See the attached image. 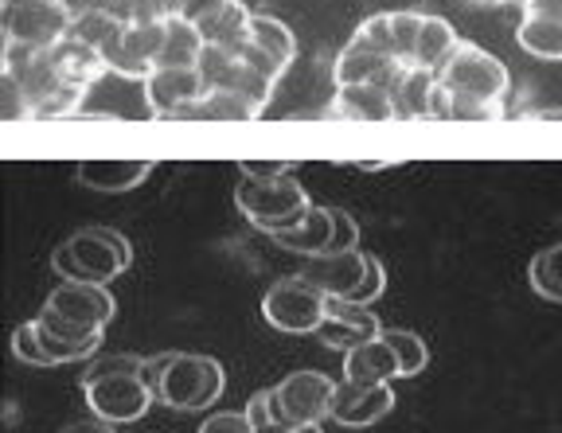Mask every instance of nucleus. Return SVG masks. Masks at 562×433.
I'll use <instances>...</instances> for the list:
<instances>
[{
    "instance_id": "obj_1",
    "label": "nucleus",
    "mask_w": 562,
    "mask_h": 433,
    "mask_svg": "<svg viewBox=\"0 0 562 433\" xmlns=\"http://www.w3.org/2000/svg\"><path fill=\"white\" fill-rule=\"evenodd\" d=\"M438 87L446 90L449 102V122H501L504 102H508L512 75L492 52L476 44L457 47L449 62L438 71Z\"/></svg>"
},
{
    "instance_id": "obj_22",
    "label": "nucleus",
    "mask_w": 562,
    "mask_h": 433,
    "mask_svg": "<svg viewBox=\"0 0 562 433\" xmlns=\"http://www.w3.org/2000/svg\"><path fill=\"white\" fill-rule=\"evenodd\" d=\"M434 94H438V75L406 67L398 82L391 87L398 122H434Z\"/></svg>"
},
{
    "instance_id": "obj_49",
    "label": "nucleus",
    "mask_w": 562,
    "mask_h": 433,
    "mask_svg": "<svg viewBox=\"0 0 562 433\" xmlns=\"http://www.w3.org/2000/svg\"><path fill=\"white\" fill-rule=\"evenodd\" d=\"M4 4H24V0H0V9H4Z\"/></svg>"
},
{
    "instance_id": "obj_39",
    "label": "nucleus",
    "mask_w": 562,
    "mask_h": 433,
    "mask_svg": "<svg viewBox=\"0 0 562 433\" xmlns=\"http://www.w3.org/2000/svg\"><path fill=\"white\" fill-rule=\"evenodd\" d=\"M200 433H258L246 410H220L200 425Z\"/></svg>"
},
{
    "instance_id": "obj_16",
    "label": "nucleus",
    "mask_w": 562,
    "mask_h": 433,
    "mask_svg": "<svg viewBox=\"0 0 562 433\" xmlns=\"http://www.w3.org/2000/svg\"><path fill=\"white\" fill-rule=\"evenodd\" d=\"M403 71H406L403 62L386 59L383 52L360 44V39H348V47L336 55L333 79H336V87H383V90H391Z\"/></svg>"
},
{
    "instance_id": "obj_43",
    "label": "nucleus",
    "mask_w": 562,
    "mask_h": 433,
    "mask_svg": "<svg viewBox=\"0 0 562 433\" xmlns=\"http://www.w3.org/2000/svg\"><path fill=\"white\" fill-rule=\"evenodd\" d=\"M63 433H114V425H110V422H102V418H94V414H90V418H82V422H70Z\"/></svg>"
},
{
    "instance_id": "obj_13",
    "label": "nucleus",
    "mask_w": 562,
    "mask_h": 433,
    "mask_svg": "<svg viewBox=\"0 0 562 433\" xmlns=\"http://www.w3.org/2000/svg\"><path fill=\"white\" fill-rule=\"evenodd\" d=\"M395 407V390L391 383H351V379H336V395H333V422L344 430H368V425L383 422Z\"/></svg>"
},
{
    "instance_id": "obj_15",
    "label": "nucleus",
    "mask_w": 562,
    "mask_h": 433,
    "mask_svg": "<svg viewBox=\"0 0 562 433\" xmlns=\"http://www.w3.org/2000/svg\"><path fill=\"white\" fill-rule=\"evenodd\" d=\"M44 305L52 312H59V317L75 320V324L94 328V332H105V324L117 312V301L110 297V289L90 282H59Z\"/></svg>"
},
{
    "instance_id": "obj_8",
    "label": "nucleus",
    "mask_w": 562,
    "mask_h": 433,
    "mask_svg": "<svg viewBox=\"0 0 562 433\" xmlns=\"http://www.w3.org/2000/svg\"><path fill=\"white\" fill-rule=\"evenodd\" d=\"M333 395L336 379L325 372H293L270 387V410L273 422L281 425H321L333 418Z\"/></svg>"
},
{
    "instance_id": "obj_17",
    "label": "nucleus",
    "mask_w": 562,
    "mask_h": 433,
    "mask_svg": "<svg viewBox=\"0 0 562 433\" xmlns=\"http://www.w3.org/2000/svg\"><path fill=\"white\" fill-rule=\"evenodd\" d=\"M203 94H207V82L200 67H157L145 79V102L157 117H172L176 110L192 106Z\"/></svg>"
},
{
    "instance_id": "obj_34",
    "label": "nucleus",
    "mask_w": 562,
    "mask_h": 433,
    "mask_svg": "<svg viewBox=\"0 0 562 433\" xmlns=\"http://www.w3.org/2000/svg\"><path fill=\"white\" fill-rule=\"evenodd\" d=\"M105 12L122 24H149V20L180 16V0H105Z\"/></svg>"
},
{
    "instance_id": "obj_18",
    "label": "nucleus",
    "mask_w": 562,
    "mask_h": 433,
    "mask_svg": "<svg viewBox=\"0 0 562 433\" xmlns=\"http://www.w3.org/2000/svg\"><path fill=\"white\" fill-rule=\"evenodd\" d=\"M316 337L325 340L333 352L348 355L351 347L368 344V340L383 337V324L371 312V305H356V301H328V317L325 324L316 328Z\"/></svg>"
},
{
    "instance_id": "obj_21",
    "label": "nucleus",
    "mask_w": 562,
    "mask_h": 433,
    "mask_svg": "<svg viewBox=\"0 0 562 433\" xmlns=\"http://www.w3.org/2000/svg\"><path fill=\"white\" fill-rule=\"evenodd\" d=\"M344 379L368 383V387H375V383L403 379V367H398L395 347L386 344L383 337L368 340V344H360V347H351V352L344 355Z\"/></svg>"
},
{
    "instance_id": "obj_41",
    "label": "nucleus",
    "mask_w": 562,
    "mask_h": 433,
    "mask_svg": "<svg viewBox=\"0 0 562 433\" xmlns=\"http://www.w3.org/2000/svg\"><path fill=\"white\" fill-rule=\"evenodd\" d=\"M235 0H180V16L188 20V24L203 27L207 20H215L220 12H227Z\"/></svg>"
},
{
    "instance_id": "obj_26",
    "label": "nucleus",
    "mask_w": 562,
    "mask_h": 433,
    "mask_svg": "<svg viewBox=\"0 0 562 433\" xmlns=\"http://www.w3.org/2000/svg\"><path fill=\"white\" fill-rule=\"evenodd\" d=\"M250 44H255L258 52L270 55L281 71H290L293 59H297V36H293L290 24L278 20V16H262V12H255V16H250Z\"/></svg>"
},
{
    "instance_id": "obj_24",
    "label": "nucleus",
    "mask_w": 562,
    "mask_h": 433,
    "mask_svg": "<svg viewBox=\"0 0 562 433\" xmlns=\"http://www.w3.org/2000/svg\"><path fill=\"white\" fill-rule=\"evenodd\" d=\"M281 250H290V254L297 258H316V254H325L328 242H333V207H321L313 204V212L305 215V223L293 230H285V235H278Z\"/></svg>"
},
{
    "instance_id": "obj_40",
    "label": "nucleus",
    "mask_w": 562,
    "mask_h": 433,
    "mask_svg": "<svg viewBox=\"0 0 562 433\" xmlns=\"http://www.w3.org/2000/svg\"><path fill=\"white\" fill-rule=\"evenodd\" d=\"M383 289H386V270H383V262H379V258H371L368 277L360 282V289L351 293V301H356V305H375L379 297H383Z\"/></svg>"
},
{
    "instance_id": "obj_2",
    "label": "nucleus",
    "mask_w": 562,
    "mask_h": 433,
    "mask_svg": "<svg viewBox=\"0 0 562 433\" xmlns=\"http://www.w3.org/2000/svg\"><path fill=\"white\" fill-rule=\"evenodd\" d=\"M140 367H145V355H102L90 363L82 375V395H87L90 414L110 425L137 422L149 414L157 398L140 379Z\"/></svg>"
},
{
    "instance_id": "obj_30",
    "label": "nucleus",
    "mask_w": 562,
    "mask_h": 433,
    "mask_svg": "<svg viewBox=\"0 0 562 433\" xmlns=\"http://www.w3.org/2000/svg\"><path fill=\"white\" fill-rule=\"evenodd\" d=\"M527 282L531 289L543 297V301H554L562 305V242L559 247H543L531 265H527Z\"/></svg>"
},
{
    "instance_id": "obj_38",
    "label": "nucleus",
    "mask_w": 562,
    "mask_h": 433,
    "mask_svg": "<svg viewBox=\"0 0 562 433\" xmlns=\"http://www.w3.org/2000/svg\"><path fill=\"white\" fill-rule=\"evenodd\" d=\"M12 355L27 367H47V355L40 347V337H35V320H24V324L12 332Z\"/></svg>"
},
{
    "instance_id": "obj_9",
    "label": "nucleus",
    "mask_w": 562,
    "mask_h": 433,
    "mask_svg": "<svg viewBox=\"0 0 562 433\" xmlns=\"http://www.w3.org/2000/svg\"><path fill=\"white\" fill-rule=\"evenodd\" d=\"M70 24L59 0H24V4H4L0 9V32L4 44L27 47V52H52L55 44L70 36Z\"/></svg>"
},
{
    "instance_id": "obj_7",
    "label": "nucleus",
    "mask_w": 562,
    "mask_h": 433,
    "mask_svg": "<svg viewBox=\"0 0 562 433\" xmlns=\"http://www.w3.org/2000/svg\"><path fill=\"white\" fill-rule=\"evenodd\" d=\"M262 317L270 328L285 332V337H313L316 328L328 317V297L305 282V277H281L266 289L262 297Z\"/></svg>"
},
{
    "instance_id": "obj_31",
    "label": "nucleus",
    "mask_w": 562,
    "mask_h": 433,
    "mask_svg": "<svg viewBox=\"0 0 562 433\" xmlns=\"http://www.w3.org/2000/svg\"><path fill=\"white\" fill-rule=\"evenodd\" d=\"M273 87H278V82H270L266 75H258L250 62L238 59L235 71L227 75V82H223L220 90H231V94H238L243 102H250V106H255V114L262 117V110L270 106V98H273Z\"/></svg>"
},
{
    "instance_id": "obj_48",
    "label": "nucleus",
    "mask_w": 562,
    "mask_h": 433,
    "mask_svg": "<svg viewBox=\"0 0 562 433\" xmlns=\"http://www.w3.org/2000/svg\"><path fill=\"white\" fill-rule=\"evenodd\" d=\"M473 9H504V4H519V9H527L531 0H469Z\"/></svg>"
},
{
    "instance_id": "obj_47",
    "label": "nucleus",
    "mask_w": 562,
    "mask_h": 433,
    "mask_svg": "<svg viewBox=\"0 0 562 433\" xmlns=\"http://www.w3.org/2000/svg\"><path fill=\"white\" fill-rule=\"evenodd\" d=\"M262 433H325L321 425H281V422H273V425H266Z\"/></svg>"
},
{
    "instance_id": "obj_27",
    "label": "nucleus",
    "mask_w": 562,
    "mask_h": 433,
    "mask_svg": "<svg viewBox=\"0 0 562 433\" xmlns=\"http://www.w3.org/2000/svg\"><path fill=\"white\" fill-rule=\"evenodd\" d=\"M516 44L536 59H562V20L554 16H539V12H524L516 27Z\"/></svg>"
},
{
    "instance_id": "obj_19",
    "label": "nucleus",
    "mask_w": 562,
    "mask_h": 433,
    "mask_svg": "<svg viewBox=\"0 0 562 433\" xmlns=\"http://www.w3.org/2000/svg\"><path fill=\"white\" fill-rule=\"evenodd\" d=\"M153 169L157 164L145 157H94L75 164V180L94 192H133L149 180Z\"/></svg>"
},
{
    "instance_id": "obj_36",
    "label": "nucleus",
    "mask_w": 562,
    "mask_h": 433,
    "mask_svg": "<svg viewBox=\"0 0 562 433\" xmlns=\"http://www.w3.org/2000/svg\"><path fill=\"white\" fill-rule=\"evenodd\" d=\"M0 117L9 125H16V122H32V102H27V94H24V87H20L12 75H0Z\"/></svg>"
},
{
    "instance_id": "obj_45",
    "label": "nucleus",
    "mask_w": 562,
    "mask_h": 433,
    "mask_svg": "<svg viewBox=\"0 0 562 433\" xmlns=\"http://www.w3.org/2000/svg\"><path fill=\"white\" fill-rule=\"evenodd\" d=\"M524 12H539V16H554L562 20V0H531Z\"/></svg>"
},
{
    "instance_id": "obj_28",
    "label": "nucleus",
    "mask_w": 562,
    "mask_h": 433,
    "mask_svg": "<svg viewBox=\"0 0 562 433\" xmlns=\"http://www.w3.org/2000/svg\"><path fill=\"white\" fill-rule=\"evenodd\" d=\"M250 16H255V12L246 9L243 0H235L227 12H220V16L207 20V24L200 27L203 44H207V47H223V52L238 55L246 44H250Z\"/></svg>"
},
{
    "instance_id": "obj_37",
    "label": "nucleus",
    "mask_w": 562,
    "mask_h": 433,
    "mask_svg": "<svg viewBox=\"0 0 562 433\" xmlns=\"http://www.w3.org/2000/svg\"><path fill=\"white\" fill-rule=\"evenodd\" d=\"M348 250H360V223L344 207H333V242L325 254H348Z\"/></svg>"
},
{
    "instance_id": "obj_20",
    "label": "nucleus",
    "mask_w": 562,
    "mask_h": 433,
    "mask_svg": "<svg viewBox=\"0 0 562 433\" xmlns=\"http://www.w3.org/2000/svg\"><path fill=\"white\" fill-rule=\"evenodd\" d=\"M328 114L344 117V122H363V125L398 122L391 90H383V87H336V102Z\"/></svg>"
},
{
    "instance_id": "obj_29",
    "label": "nucleus",
    "mask_w": 562,
    "mask_h": 433,
    "mask_svg": "<svg viewBox=\"0 0 562 433\" xmlns=\"http://www.w3.org/2000/svg\"><path fill=\"white\" fill-rule=\"evenodd\" d=\"M203 32L195 24H188L184 16H172L168 20V36L165 47H160V59L157 67H200V55H203Z\"/></svg>"
},
{
    "instance_id": "obj_11",
    "label": "nucleus",
    "mask_w": 562,
    "mask_h": 433,
    "mask_svg": "<svg viewBox=\"0 0 562 433\" xmlns=\"http://www.w3.org/2000/svg\"><path fill=\"white\" fill-rule=\"evenodd\" d=\"M35 337H40V347L47 355V367H59V363H82V360H94L98 347H102V332L94 328H82L75 320L59 317L44 305V309L35 312Z\"/></svg>"
},
{
    "instance_id": "obj_23",
    "label": "nucleus",
    "mask_w": 562,
    "mask_h": 433,
    "mask_svg": "<svg viewBox=\"0 0 562 433\" xmlns=\"http://www.w3.org/2000/svg\"><path fill=\"white\" fill-rule=\"evenodd\" d=\"M52 62H55V71H59V79L79 90H90L102 75H110L102 52H94V47L79 44V39H70V36L52 47Z\"/></svg>"
},
{
    "instance_id": "obj_33",
    "label": "nucleus",
    "mask_w": 562,
    "mask_h": 433,
    "mask_svg": "<svg viewBox=\"0 0 562 433\" xmlns=\"http://www.w3.org/2000/svg\"><path fill=\"white\" fill-rule=\"evenodd\" d=\"M383 340L395 347L398 355V367H403V379H414V375L426 372V363H430V347L418 332L411 328H383Z\"/></svg>"
},
{
    "instance_id": "obj_25",
    "label": "nucleus",
    "mask_w": 562,
    "mask_h": 433,
    "mask_svg": "<svg viewBox=\"0 0 562 433\" xmlns=\"http://www.w3.org/2000/svg\"><path fill=\"white\" fill-rule=\"evenodd\" d=\"M461 47V36L453 32V24L441 16H426L422 20V36H418V52H414V62L418 71H434L438 75L441 67L449 62V55Z\"/></svg>"
},
{
    "instance_id": "obj_46",
    "label": "nucleus",
    "mask_w": 562,
    "mask_h": 433,
    "mask_svg": "<svg viewBox=\"0 0 562 433\" xmlns=\"http://www.w3.org/2000/svg\"><path fill=\"white\" fill-rule=\"evenodd\" d=\"M527 122H562V106H547V110H524Z\"/></svg>"
},
{
    "instance_id": "obj_35",
    "label": "nucleus",
    "mask_w": 562,
    "mask_h": 433,
    "mask_svg": "<svg viewBox=\"0 0 562 433\" xmlns=\"http://www.w3.org/2000/svg\"><path fill=\"white\" fill-rule=\"evenodd\" d=\"M255 106L231 90H207L200 102V122H255Z\"/></svg>"
},
{
    "instance_id": "obj_3",
    "label": "nucleus",
    "mask_w": 562,
    "mask_h": 433,
    "mask_svg": "<svg viewBox=\"0 0 562 433\" xmlns=\"http://www.w3.org/2000/svg\"><path fill=\"white\" fill-rule=\"evenodd\" d=\"M133 265V247L114 227H82L52 254V270L63 282L110 285Z\"/></svg>"
},
{
    "instance_id": "obj_10",
    "label": "nucleus",
    "mask_w": 562,
    "mask_h": 433,
    "mask_svg": "<svg viewBox=\"0 0 562 433\" xmlns=\"http://www.w3.org/2000/svg\"><path fill=\"white\" fill-rule=\"evenodd\" d=\"M168 36V20H149V24H125L122 36L105 47V67L110 75L145 82L157 71L160 47Z\"/></svg>"
},
{
    "instance_id": "obj_6",
    "label": "nucleus",
    "mask_w": 562,
    "mask_h": 433,
    "mask_svg": "<svg viewBox=\"0 0 562 433\" xmlns=\"http://www.w3.org/2000/svg\"><path fill=\"white\" fill-rule=\"evenodd\" d=\"M227 390V372L215 355L168 352L165 372H160L157 402L176 414H200L211 410Z\"/></svg>"
},
{
    "instance_id": "obj_32",
    "label": "nucleus",
    "mask_w": 562,
    "mask_h": 433,
    "mask_svg": "<svg viewBox=\"0 0 562 433\" xmlns=\"http://www.w3.org/2000/svg\"><path fill=\"white\" fill-rule=\"evenodd\" d=\"M122 27H125L122 20L110 16L105 9H98V12H87V16H79L75 24H70V39H79V44H87V47H94V52L105 55V47L122 36Z\"/></svg>"
},
{
    "instance_id": "obj_42",
    "label": "nucleus",
    "mask_w": 562,
    "mask_h": 433,
    "mask_svg": "<svg viewBox=\"0 0 562 433\" xmlns=\"http://www.w3.org/2000/svg\"><path fill=\"white\" fill-rule=\"evenodd\" d=\"M238 172L243 176H290L293 160H243Z\"/></svg>"
},
{
    "instance_id": "obj_44",
    "label": "nucleus",
    "mask_w": 562,
    "mask_h": 433,
    "mask_svg": "<svg viewBox=\"0 0 562 433\" xmlns=\"http://www.w3.org/2000/svg\"><path fill=\"white\" fill-rule=\"evenodd\" d=\"M59 4L67 9V16H70V20H79V16H87V12L105 9V0H59Z\"/></svg>"
},
{
    "instance_id": "obj_14",
    "label": "nucleus",
    "mask_w": 562,
    "mask_h": 433,
    "mask_svg": "<svg viewBox=\"0 0 562 433\" xmlns=\"http://www.w3.org/2000/svg\"><path fill=\"white\" fill-rule=\"evenodd\" d=\"M371 254L363 250H348V254H316L305 258L301 274L313 289H321L328 301H351V293L360 289V282L368 277Z\"/></svg>"
},
{
    "instance_id": "obj_5",
    "label": "nucleus",
    "mask_w": 562,
    "mask_h": 433,
    "mask_svg": "<svg viewBox=\"0 0 562 433\" xmlns=\"http://www.w3.org/2000/svg\"><path fill=\"white\" fill-rule=\"evenodd\" d=\"M0 75H12V79L24 87L35 122L75 117L82 106V98H87V90L67 87V82L59 79L52 52H27V47L4 44V67H0Z\"/></svg>"
},
{
    "instance_id": "obj_12",
    "label": "nucleus",
    "mask_w": 562,
    "mask_h": 433,
    "mask_svg": "<svg viewBox=\"0 0 562 433\" xmlns=\"http://www.w3.org/2000/svg\"><path fill=\"white\" fill-rule=\"evenodd\" d=\"M422 20H426L422 12H379V16L363 20L351 39H360V44L383 52L386 59H395V62H403V67H411L414 52H418Z\"/></svg>"
},
{
    "instance_id": "obj_4",
    "label": "nucleus",
    "mask_w": 562,
    "mask_h": 433,
    "mask_svg": "<svg viewBox=\"0 0 562 433\" xmlns=\"http://www.w3.org/2000/svg\"><path fill=\"white\" fill-rule=\"evenodd\" d=\"M235 207L255 230L278 239V235L305 223V215L313 212V200L293 172L290 176H243L235 187Z\"/></svg>"
}]
</instances>
